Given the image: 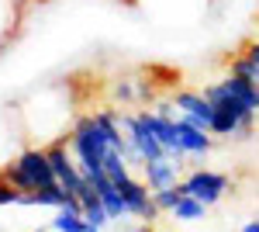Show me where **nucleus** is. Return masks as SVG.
I'll return each mask as SVG.
<instances>
[{"label":"nucleus","mask_w":259,"mask_h":232,"mask_svg":"<svg viewBox=\"0 0 259 232\" xmlns=\"http://www.w3.org/2000/svg\"><path fill=\"white\" fill-rule=\"evenodd\" d=\"M83 218H87L90 225H97V229H107V225H111V215H107V208H104L100 194H94V197L83 201Z\"/></svg>","instance_id":"obj_10"},{"label":"nucleus","mask_w":259,"mask_h":232,"mask_svg":"<svg viewBox=\"0 0 259 232\" xmlns=\"http://www.w3.org/2000/svg\"><path fill=\"white\" fill-rule=\"evenodd\" d=\"M242 52H245V56L259 66V42H245V45H242Z\"/></svg>","instance_id":"obj_15"},{"label":"nucleus","mask_w":259,"mask_h":232,"mask_svg":"<svg viewBox=\"0 0 259 232\" xmlns=\"http://www.w3.org/2000/svg\"><path fill=\"white\" fill-rule=\"evenodd\" d=\"M173 218L177 222H187V225H194V222H204L207 218V205L200 201V197H194V194H183L177 201V208H173Z\"/></svg>","instance_id":"obj_7"},{"label":"nucleus","mask_w":259,"mask_h":232,"mask_svg":"<svg viewBox=\"0 0 259 232\" xmlns=\"http://www.w3.org/2000/svg\"><path fill=\"white\" fill-rule=\"evenodd\" d=\"M242 232H259V218H252V222H245V225H242Z\"/></svg>","instance_id":"obj_16"},{"label":"nucleus","mask_w":259,"mask_h":232,"mask_svg":"<svg viewBox=\"0 0 259 232\" xmlns=\"http://www.w3.org/2000/svg\"><path fill=\"white\" fill-rule=\"evenodd\" d=\"M169 101L177 104V115H180V118H187L190 125H197V128H207V132H211L214 104L204 97V90H177Z\"/></svg>","instance_id":"obj_4"},{"label":"nucleus","mask_w":259,"mask_h":232,"mask_svg":"<svg viewBox=\"0 0 259 232\" xmlns=\"http://www.w3.org/2000/svg\"><path fill=\"white\" fill-rule=\"evenodd\" d=\"M114 101L118 104H139V97H135V80H128V77H121L118 83H114Z\"/></svg>","instance_id":"obj_12"},{"label":"nucleus","mask_w":259,"mask_h":232,"mask_svg":"<svg viewBox=\"0 0 259 232\" xmlns=\"http://www.w3.org/2000/svg\"><path fill=\"white\" fill-rule=\"evenodd\" d=\"M21 197H24V191H18L11 180H4L0 177V208H11V205H21Z\"/></svg>","instance_id":"obj_13"},{"label":"nucleus","mask_w":259,"mask_h":232,"mask_svg":"<svg viewBox=\"0 0 259 232\" xmlns=\"http://www.w3.org/2000/svg\"><path fill=\"white\" fill-rule=\"evenodd\" d=\"M121 232H152V222H132V218H128V222H121Z\"/></svg>","instance_id":"obj_14"},{"label":"nucleus","mask_w":259,"mask_h":232,"mask_svg":"<svg viewBox=\"0 0 259 232\" xmlns=\"http://www.w3.org/2000/svg\"><path fill=\"white\" fill-rule=\"evenodd\" d=\"M49 229L52 232H83L87 229V218H83L80 208H56V218L49 222Z\"/></svg>","instance_id":"obj_8"},{"label":"nucleus","mask_w":259,"mask_h":232,"mask_svg":"<svg viewBox=\"0 0 259 232\" xmlns=\"http://www.w3.org/2000/svg\"><path fill=\"white\" fill-rule=\"evenodd\" d=\"M228 73H235V77L249 80L252 87H259V66H256V62H252L249 56H245V52H239V56L228 62Z\"/></svg>","instance_id":"obj_11"},{"label":"nucleus","mask_w":259,"mask_h":232,"mask_svg":"<svg viewBox=\"0 0 259 232\" xmlns=\"http://www.w3.org/2000/svg\"><path fill=\"white\" fill-rule=\"evenodd\" d=\"M183 187H187V194H194V197H200L207 208L211 205H218L221 197L228 194V187H232V180L225 174H218V170H207V167H194L190 174L183 177Z\"/></svg>","instance_id":"obj_3"},{"label":"nucleus","mask_w":259,"mask_h":232,"mask_svg":"<svg viewBox=\"0 0 259 232\" xmlns=\"http://www.w3.org/2000/svg\"><path fill=\"white\" fill-rule=\"evenodd\" d=\"M225 87H228V90H232V94L239 97V101H245V104H249V108H252V111H256L259 115V87H252V83H249V80H242V77H235V73H225Z\"/></svg>","instance_id":"obj_9"},{"label":"nucleus","mask_w":259,"mask_h":232,"mask_svg":"<svg viewBox=\"0 0 259 232\" xmlns=\"http://www.w3.org/2000/svg\"><path fill=\"white\" fill-rule=\"evenodd\" d=\"M100 194V201H104V208H107V215H111V222H128L132 218V212H128V205H124V197H121V191L114 187V180L107 177V180H100V184H94Z\"/></svg>","instance_id":"obj_6"},{"label":"nucleus","mask_w":259,"mask_h":232,"mask_svg":"<svg viewBox=\"0 0 259 232\" xmlns=\"http://www.w3.org/2000/svg\"><path fill=\"white\" fill-rule=\"evenodd\" d=\"M83 232H104V229H97V225H90V222H87V229Z\"/></svg>","instance_id":"obj_17"},{"label":"nucleus","mask_w":259,"mask_h":232,"mask_svg":"<svg viewBox=\"0 0 259 232\" xmlns=\"http://www.w3.org/2000/svg\"><path fill=\"white\" fill-rule=\"evenodd\" d=\"M45 153H49V163H52V174H56V180H59V187H66V191L73 194L80 205L87 201V197H94V194H97V187L80 174V167H76V159H73V153H69L66 139L49 142V146H45Z\"/></svg>","instance_id":"obj_2"},{"label":"nucleus","mask_w":259,"mask_h":232,"mask_svg":"<svg viewBox=\"0 0 259 232\" xmlns=\"http://www.w3.org/2000/svg\"><path fill=\"white\" fill-rule=\"evenodd\" d=\"M139 174L149 184V191H162V187H173V184L183 180V167L177 159H169V156H159V159H149Z\"/></svg>","instance_id":"obj_5"},{"label":"nucleus","mask_w":259,"mask_h":232,"mask_svg":"<svg viewBox=\"0 0 259 232\" xmlns=\"http://www.w3.org/2000/svg\"><path fill=\"white\" fill-rule=\"evenodd\" d=\"M0 177L11 180V184L24 194L41 191V187H49V184H59L56 174H52V163H49V153H45V149H24V153H18L4 170H0Z\"/></svg>","instance_id":"obj_1"}]
</instances>
